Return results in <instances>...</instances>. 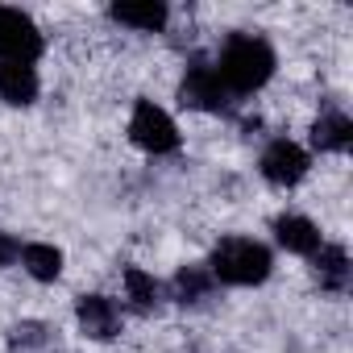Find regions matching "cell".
I'll return each mask as SVG.
<instances>
[{"instance_id": "7c38bea8", "label": "cell", "mask_w": 353, "mask_h": 353, "mask_svg": "<svg viewBox=\"0 0 353 353\" xmlns=\"http://www.w3.org/2000/svg\"><path fill=\"white\" fill-rule=\"evenodd\" d=\"M108 17L117 26H129V30H141V34H158L166 21H170V9L162 0H141V5H112Z\"/></svg>"}, {"instance_id": "30bf717a", "label": "cell", "mask_w": 353, "mask_h": 353, "mask_svg": "<svg viewBox=\"0 0 353 353\" xmlns=\"http://www.w3.org/2000/svg\"><path fill=\"white\" fill-rule=\"evenodd\" d=\"M312 145L324 150V154H345V150L353 145V121H349L341 108L320 112L316 125H312Z\"/></svg>"}, {"instance_id": "2e32d148", "label": "cell", "mask_w": 353, "mask_h": 353, "mask_svg": "<svg viewBox=\"0 0 353 353\" xmlns=\"http://www.w3.org/2000/svg\"><path fill=\"white\" fill-rule=\"evenodd\" d=\"M9 341H13L17 353H59V336H54V328H50V324H38V320L17 324Z\"/></svg>"}, {"instance_id": "52a82bcc", "label": "cell", "mask_w": 353, "mask_h": 353, "mask_svg": "<svg viewBox=\"0 0 353 353\" xmlns=\"http://www.w3.org/2000/svg\"><path fill=\"white\" fill-rule=\"evenodd\" d=\"M75 320H79L83 336H92V341H112L121 332V307L108 295H79Z\"/></svg>"}, {"instance_id": "5bb4252c", "label": "cell", "mask_w": 353, "mask_h": 353, "mask_svg": "<svg viewBox=\"0 0 353 353\" xmlns=\"http://www.w3.org/2000/svg\"><path fill=\"white\" fill-rule=\"evenodd\" d=\"M21 262H26V270H30L38 283H54V279L63 274V250H54V245H46V241L21 245Z\"/></svg>"}, {"instance_id": "5b68a950", "label": "cell", "mask_w": 353, "mask_h": 353, "mask_svg": "<svg viewBox=\"0 0 353 353\" xmlns=\"http://www.w3.org/2000/svg\"><path fill=\"white\" fill-rule=\"evenodd\" d=\"M179 96H183V104L204 108V112H225L229 100H233V92L221 83L216 67L204 63V59H196V63L188 67V75H183V83H179Z\"/></svg>"}, {"instance_id": "7a4b0ae2", "label": "cell", "mask_w": 353, "mask_h": 353, "mask_svg": "<svg viewBox=\"0 0 353 353\" xmlns=\"http://www.w3.org/2000/svg\"><path fill=\"white\" fill-rule=\"evenodd\" d=\"M270 266H274L270 250L254 237H225L212 250V262H208L212 279L229 283V287H258V283L270 279Z\"/></svg>"}, {"instance_id": "9c48e42d", "label": "cell", "mask_w": 353, "mask_h": 353, "mask_svg": "<svg viewBox=\"0 0 353 353\" xmlns=\"http://www.w3.org/2000/svg\"><path fill=\"white\" fill-rule=\"evenodd\" d=\"M0 100L26 108L38 100V71L30 63H0Z\"/></svg>"}, {"instance_id": "ba28073f", "label": "cell", "mask_w": 353, "mask_h": 353, "mask_svg": "<svg viewBox=\"0 0 353 353\" xmlns=\"http://www.w3.org/2000/svg\"><path fill=\"white\" fill-rule=\"evenodd\" d=\"M312 266H316V279H320L324 291H332V295H345V291H349L353 266H349L345 245H320V250L312 254Z\"/></svg>"}, {"instance_id": "9a60e30c", "label": "cell", "mask_w": 353, "mask_h": 353, "mask_svg": "<svg viewBox=\"0 0 353 353\" xmlns=\"http://www.w3.org/2000/svg\"><path fill=\"white\" fill-rule=\"evenodd\" d=\"M125 295L133 299L137 312H150V307L162 303V283H158L154 274H145L141 266H129V270H125Z\"/></svg>"}, {"instance_id": "8fae6325", "label": "cell", "mask_w": 353, "mask_h": 353, "mask_svg": "<svg viewBox=\"0 0 353 353\" xmlns=\"http://www.w3.org/2000/svg\"><path fill=\"white\" fill-rule=\"evenodd\" d=\"M274 241L287 250V254H303L312 258L324 241H320V229L307 221V216H279L274 221Z\"/></svg>"}, {"instance_id": "6da1fadb", "label": "cell", "mask_w": 353, "mask_h": 353, "mask_svg": "<svg viewBox=\"0 0 353 353\" xmlns=\"http://www.w3.org/2000/svg\"><path fill=\"white\" fill-rule=\"evenodd\" d=\"M216 75L221 83L233 92V96H245V92H258L270 75H274V50L266 38L258 34H233L216 59Z\"/></svg>"}, {"instance_id": "4fadbf2b", "label": "cell", "mask_w": 353, "mask_h": 353, "mask_svg": "<svg viewBox=\"0 0 353 353\" xmlns=\"http://www.w3.org/2000/svg\"><path fill=\"white\" fill-rule=\"evenodd\" d=\"M212 291H216V279H212L208 266H183L179 274H174V283H170V295L183 307H200L204 299H212Z\"/></svg>"}, {"instance_id": "e0dca14e", "label": "cell", "mask_w": 353, "mask_h": 353, "mask_svg": "<svg viewBox=\"0 0 353 353\" xmlns=\"http://www.w3.org/2000/svg\"><path fill=\"white\" fill-rule=\"evenodd\" d=\"M17 258H21V241H17V237H9V233H0V270L13 266Z\"/></svg>"}, {"instance_id": "8992f818", "label": "cell", "mask_w": 353, "mask_h": 353, "mask_svg": "<svg viewBox=\"0 0 353 353\" xmlns=\"http://www.w3.org/2000/svg\"><path fill=\"white\" fill-rule=\"evenodd\" d=\"M307 166H312L307 154L295 141H287V137H279V141H270L262 150V179L274 183V188H295L307 174Z\"/></svg>"}, {"instance_id": "277c9868", "label": "cell", "mask_w": 353, "mask_h": 353, "mask_svg": "<svg viewBox=\"0 0 353 353\" xmlns=\"http://www.w3.org/2000/svg\"><path fill=\"white\" fill-rule=\"evenodd\" d=\"M42 54V34L34 17L0 5V63H34Z\"/></svg>"}, {"instance_id": "3957f363", "label": "cell", "mask_w": 353, "mask_h": 353, "mask_svg": "<svg viewBox=\"0 0 353 353\" xmlns=\"http://www.w3.org/2000/svg\"><path fill=\"white\" fill-rule=\"evenodd\" d=\"M129 137H133V145H141L145 154H170V150H179V125H174L170 112L158 108L154 100H137V104H133Z\"/></svg>"}]
</instances>
